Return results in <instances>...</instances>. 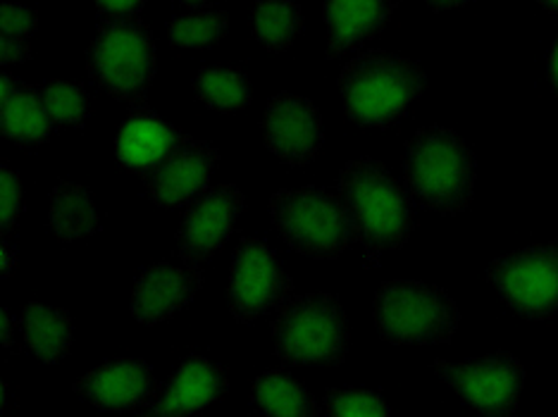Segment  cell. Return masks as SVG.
I'll use <instances>...</instances> for the list:
<instances>
[{"label":"cell","mask_w":558,"mask_h":417,"mask_svg":"<svg viewBox=\"0 0 558 417\" xmlns=\"http://www.w3.org/2000/svg\"><path fill=\"white\" fill-rule=\"evenodd\" d=\"M425 3L429 5V10H435V12H444V10L463 8V5L471 3V0H425Z\"/></svg>","instance_id":"obj_35"},{"label":"cell","mask_w":558,"mask_h":417,"mask_svg":"<svg viewBox=\"0 0 558 417\" xmlns=\"http://www.w3.org/2000/svg\"><path fill=\"white\" fill-rule=\"evenodd\" d=\"M206 277L196 265L150 262L134 277L130 310L138 324L156 327L182 312L198 294Z\"/></svg>","instance_id":"obj_15"},{"label":"cell","mask_w":558,"mask_h":417,"mask_svg":"<svg viewBox=\"0 0 558 417\" xmlns=\"http://www.w3.org/2000/svg\"><path fill=\"white\" fill-rule=\"evenodd\" d=\"M429 370L451 387L468 408L487 417L515 415L527 377L525 365L509 351H497L463 363L435 360Z\"/></svg>","instance_id":"obj_10"},{"label":"cell","mask_w":558,"mask_h":417,"mask_svg":"<svg viewBox=\"0 0 558 417\" xmlns=\"http://www.w3.org/2000/svg\"><path fill=\"white\" fill-rule=\"evenodd\" d=\"M395 12L397 0H323L325 58L335 60L363 48L387 27Z\"/></svg>","instance_id":"obj_18"},{"label":"cell","mask_w":558,"mask_h":417,"mask_svg":"<svg viewBox=\"0 0 558 417\" xmlns=\"http://www.w3.org/2000/svg\"><path fill=\"white\" fill-rule=\"evenodd\" d=\"M320 413L329 417H387L391 408L383 394L371 389H325Z\"/></svg>","instance_id":"obj_27"},{"label":"cell","mask_w":558,"mask_h":417,"mask_svg":"<svg viewBox=\"0 0 558 417\" xmlns=\"http://www.w3.org/2000/svg\"><path fill=\"white\" fill-rule=\"evenodd\" d=\"M544 12H549L551 17H558V0H537Z\"/></svg>","instance_id":"obj_36"},{"label":"cell","mask_w":558,"mask_h":417,"mask_svg":"<svg viewBox=\"0 0 558 417\" xmlns=\"http://www.w3.org/2000/svg\"><path fill=\"white\" fill-rule=\"evenodd\" d=\"M24 212V194L20 174L10 165H0V230L5 234L15 232Z\"/></svg>","instance_id":"obj_28"},{"label":"cell","mask_w":558,"mask_h":417,"mask_svg":"<svg viewBox=\"0 0 558 417\" xmlns=\"http://www.w3.org/2000/svg\"><path fill=\"white\" fill-rule=\"evenodd\" d=\"M246 208V196L234 184H218L206 188L186 206L182 222L177 226L174 244L182 260L201 265L225 248L234 234L239 214Z\"/></svg>","instance_id":"obj_11"},{"label":"cell","mask_w":558,"mask_h":417,"mask_svg":"<svg viewBox=\"0 0 558 417\" xmlns=\"http://www.w3.org/2000/svg\"><path fill=\"white\" fill-rule=\"evenodd\" d=\"M17 270V248L10 242H3L0 246V274L12 277Z\"/></svg>","instance_id":"obj_33"},{"label":"cell","mask_w":558,"mask_h":417,"mask_svg":"<svg viewBox=\"0 0 558 417\" xmlns=\"http://www.w3.org/2000/svg\"><path fill=\"white\" fill-rule=\"evenodd\" d=\"M337 86L351 122L387 130L409 115L425 91L427 77L415 60L373 48L341 70Z\"/></svg>","instance_id":"obj_3"},{"label":"cell","mask_w":558,"mask_h":417,"mask_svg":"<svg viewBox=\"0 0 558 417\" xmlns=\"http://www.w3.org/2000/svg\"><path fill=\"white\" fill-rule=\"evenodd\" d=\"M182 3L189 8H203V5H208L210 0H182Z\"/></svg>","instance_id":"obj_37"},{"label":"cell","mask_w":558,"mask_h":417,"mask_svg":"<svg viewBox=\"0 0 558 417\" xmlns=\"http://www.w3.org/2000/svg\"><path fill=\"white\" fill-rule=\"evenodd\" d=\"M0 132L17 146H44L58 132L41 86L20 82L15 74L0 77Z\"/></svg>","instance_id":"obj_19"},{"label":"cell","mask_w":558,"mask_h":417,"mask_svg":"<svg viewBox=\"0 0 558 417\" xmlns=\"http://www.w3.org/2000/svg\"><path fill=\"white\" fill-rule=\"evenodd\" d=\"M251 27L268 53H284L303 32V12L296 0H256Z\"/></svg>","instance_id":"obj_23"},{"label":"cell","mask_w":558,"mask_h":417,"mask_svg":"<svg viewBox=\"0 0 558 417\" xmlns=\"http://www.w3.org/2000/svg\"><path fill=\"white\" fill-rule=\"evenodd\" d=\"M98 20L138 17L146 8V0H94Z\"/></svg>","instance_id":"obj_30"},{"label":"cell","mask_w":558,"mask_h":417,"mask_svg":"<svg viewBox=\"0 0 558 417\" xmlns=\"http://www.w3.org/2000/svg\"><path fill=\"white\" fill-rule=\"evenodd\" d=\"M251 408L270 417H318L320 406L299 379L282 370H268L253 379Z\"/></svg>","instance_id":"obj_22"},{"label":"cell","mask_w":558,"mask_h":417,"mask_svg":"<svg viewBox=\"0 0 558 417\" xmlns=\"http://www.w3.org/2000/svg\"><path fill=\"white\" fill-rule=\"evenodd\" d=\"M275 356L291 368H339L349 356L351 327L335 294L291 296L272 320Z\"/></svg>","instance_id":"obj_4"},{"label":"cell","mask_w":558,"mask_h":417,"mask_svg":"<svg viewBox=\"0 0 558 417\" xmlns=\"http://www.w3.org/2000/svg\"><path fill=\"white\" fill-rule=\"evenodd\" d=\"M487 282L520 318L549 322L558 315V238L492 260Z\"/></svg>","instance_id":"obj_8"},{"label":"cell","mask_w":558,"mask_h":417,"mask_svg":"<svg viewBox=\"0 0 558 417\" xmlns=\"http://www.w3.org/2000/svg\"><path fill=\"white\" fill-rule=\"evenodd\" d=\"M230 389V375L222 365L201 356H189L160 387L156 406L150 415H192L218 403Z\"/></svg>","instance_id":"obj_17"},{"label":"cell","mask_w":558,"mask_h":417,"mask_svg":"<svg viewBox=\"0 0 558 417\" xmlns=\"http://www.w3.org/2000/svg\"><path fill=\"white\" fill-rule=\"evenodd\" d=\"M189 134L180 126L165 122L144 100H138L126 112L116 138V158L124 170L146 174L180 148Z\"/></svg>","instance_id":"obj_16"},{"label":"cell","mask_w":558,"mask_h":417,"mask_svg":"<svg viewBox=\"0 0 558 417\" xmlns=\"http://www.w3.org/2000/svg\"><path fill=\"white\" fill-rule=\"evenodd\" d=\"M335 192L344 200L353 238L365 250V262L377 265L389 250L411 242L417 212L411 194L383 160L356 158L337 174Z\"/></svg>","instance_id":"obj_1"},{"label":"cell","mask_w":558,"mask_h":417,"mask_svg":"<svg viewBox=\"0 0 558 417\" xmlns=\"http://www.w3.org/2000/svg\"><path fill=\"white\" fill-rule=\"evenodd\" d=\"M220 165V148L189 136L158 168L144 174V194L160 208H182L206 192Z\"/></svg>","instance_id":"obj_14"},{"label":"cell","mask_w":558,"mask_h":417,"mask_svg":"<svg viewBox=\"0 0 558 417\" xmlns=\"http://www.w3.org/2000/svg\"><path fill=\"white\" fill-rule=\"evenodd\" d=\"M294 292L279 253L263 238L244 236L236 244L227 284V308L241 324H253L277 312Z\"/></svg>","instance_id":"obj_9"},{"label":"cell","mask_w":558,"mask_h":417,"mask_svg":"<svg viewBox=\"0 0 558 417\" xmlns=\"http://www.w3.org/2000/svg\"><path fill=\"white\" fill-rule=\"evenodd\" d=\"M263 142L289 168H306L318 158L325 142L323 115L313 100L296 94H277L263 112Z\"/></svg>","instance_id":"obj_12"},{"label":"cell","mask_w":558,"mask_h":417,"mask_svg":"<svg viewBox=\"0 0 558 417\" xmlns=\"http://www.w3.org/2000/svg\"><path fill=\"white\" fill-rule=\"evenodd\" d=\"M230 27V15L225 10H203L194 15L172 17L168 22V39L174 48L206 50L220 44Z\"/></svg>","instance_id":"obj_25"},{"label":"cell","mask_w":558,"mask_h":417,"mask_svg":"<svg viewBox=\"0 0 558 417\" xmlns=\"http://www.w3.org/2000/svg\"><path fill=\"white\" fill-rule=\"evenodd\" d=\"M15 330H17L15 315H12L8 308H3V310H0V336H3V346L12 353V356H17V353H20Z\"/></svg>","instance_id":"obj_32"},{"label":"cell","mask_w":558,"mask_h":417,"mask_svg":"<svg viewBox=\"0 0 558 417\" xmlns=\"http://www.w3.org/2000/svg\"><path fill=\"white\" fill-rule=\"evenodd\" d=\"M268 208L277 234L299 256L335 260L356 242L349 210L335 188H279Z\"/></svg>","instance_id":"obj_6"},{"label":"cell","mask_w":558,"mask_h":417,"mask_svg":"<svg viewBox=\"0 0 558 417\" xmlns=\"http://www.w3.org/2000/svg\"><path fill=\"white\" fill-rule=\"evenodd\" d=\"M373 320L379 339L391 346H439L459 332L461 310L441 286L391 280L377 289Z\"/></svg>","instance_id":"obj_5"},{"label":"cell","mask_w":558,"mask_h":417,"mask_svg":"<svg viewBox=\"0 0 558 417\" xmlns=\"http://www.w3.org/2000/svg\"><path fill=\"white\" fill-rule=\"evenodd\" d=\"M194 94L215 112H241L251 106L253 88L248 77L234 68H201L194 77Z\"/></svg>","instance_id":"obj_24"},{"label":"cell","mask_w":558,"mask_h":417,"mask_svg":"<svg viewBox=\"0 0 558 417\" xmlns=\"http://www.w3.org/2000/svg\"><path fill=\"white\" fill-rule=\"evenodd\" d=\"M401 174L413 204L429 212L453 218L475 198L477 160L463 136L447 126H425L405 144Z\"/></svg>","instance_id":"obj_2"},{"label":"cell","mask_w":558,"mask_h":417,"mask_svg":"<svg viewBox=\"0 0 558 417\" xmlns=\"http://www.w3.org/2000/svg\"><path fill=\"white\" fill-rule=\"evenodd\" d=\"M48 230L62 244H74L104 230L92 188L72 180L58 182L50 192Z\"/></svg>","instance_id":"obj_20"},{"label":"cell","mask_w":558,"mask_h":417,"mask_svg":"<svg viewBox=\"0 0 558 417\" xmlns=\"http://www.w3.org/2000/svg\"><path fill=\"white\" fill-rule=\"evenodd\" d=\"M24 344L44 365L65 363L72 353L74 320L65 308H48L29 301L22 312Z\"/></svg>","instance_id":"obj_21"},{"label":"cell","mask_w":558,"mask_h":417,"mask_svg":"<svg viewBox=\"0 0 558 417\" xmlns=\"http://www.w3.org/2000/svg\"><path fill=\"white\" fill-rule=\"evenodd\" d=\"M72 389L104 413L138 415H150L160 394L154 370L142 358L108 360L80 377Z\"/></svg>","instance_id":"obj_13"},{"label":"cell","mask_w":558,"mask_h":417,"mask_svg":"<svg viewBox=\"0 0 558 417\" xmlns=\"http://www.w3.org/2000/svg\"><path fill=\"white\" fill-rule=\"evenodd\" d=\"M547 79H549L554 98L558 100V36L554 39V44L549 48V56H547Z\"/></svg>","instance_id":"obj_34"},{"label":"cell","mask_w":558,"mask_h":417,"mask_svg":"<svg viewBox=\"0 0 558 417\" xmlns=\"http://www.w3.org/2000/svg\"><path fill=\"white\" fill-rule=\"evenodd\" d=\"M158 48L154 32L138 17L98 20L96 39L86 48L88 79L122 103H138L156 79Z\"/></svg>","instance_id":"obj_7"},{"label":"cell","mask_w":558,"mask_h":417,"mask_svg":"<svg viewBox=\"0 0 558 417\" xmlns=\"http://www.w3.org/2000/svg\"><path fill=\"white\" fill-rule=\"evenodd\" d=\"M41 94L50 118L58 126L72 124L84 130L88 115H92V96L82 84L53 79L41 86Z\"/></svg>","instance_id":"obj_26"},{"label":"cell","mask_w":558,"mask_h":417,"mask_svg":"<svg viewBox=\"0 0 558 417\" xmlns=\"http://www.w3.org/2000/svg\"><path fill=\"white\" fill-rule=\"evenodd\" d=\"M32 58V46L27 39H15V36H0V65H20Z\"/></svg>","instance_id":"obj_31"},{"label":"cell","mask_w":558,"mask_h":417,"mask_svg":"<svg viewBox=\"0 0 558 417\" xmlns=\"http://www.w3.org/2000/svg\"><path fill=\"white\" fill-rule=\"evenodd\" d=\"M39 27V15L36 10L5 3L0 10V36H15V39H27Z\"/></svg>","instance_id":"obj_29"}]
</instances>
